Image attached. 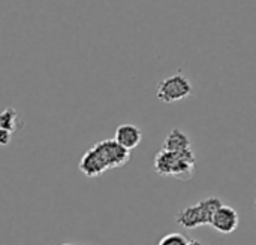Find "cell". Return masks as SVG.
Returning a JSON list of instances; mask_svg holds the SVG:
<instances>
[{
    "instance_id": "4",
    "label": "cell",
    "mask_w": 256,
    "mask_h": 245,
    "mask_svg": "<svg viewBox=\"0 0 256 245\" xmlns=\"http://www.w3.org/2000/svg\"><path fill=\"white\" fill-rule=\"evenodd\" d=\"M78 168L88 178L99 177L104 172L110 171L108 163L104 159V156H102V153H100V150L98 148L96 144L86 151V154L81 157V162H80V166Z\"/></svg>"
},
{
    "instance_id": "1",
    "label": "cell",
    "mask_w": 256,
    "mask_h": 245,
    "mask_svg": "<svg viewBox=\"0 0 256 245\" xmlns=\"http://www.w3.org/2000/svg\"><path fill=\"white\" fill-rule=\"evenodd\" d=\"M154 171L162 177H174L178 180H189L196 169V156L192 150L182 153L160 150L154 157Z\"/></svg>"
},
{
    "instance_id": "9",
    "label": "cell",
    "mask_w": 256,
    "mask_h": 245,
    "mask_svg": "<svg viewBox=\"0 0 256 245\" xmlns=\"http://www.w3.org/2000/svg\"><path fill=\"white\" fill-rule=\"evenodd\" d=\"M22 127H24V121L15 108L8 106L0 111V129H4L14 135L15 132H18Z\"/></svg>"
},
{
    "instance_id": "7",
    "label": "cell",
    "mask_w": 256,
    "mask_h": 245,
    "mask_svg": "<svg viewBox=\"0 0 256 245\" xmlns=\"http://www.w3.org/2000/svg\"><path fill=\"white\" fill-rule=\"evenodd\" d=\"M114 141L117 144H120L123 148H126L128 151H132V150H135L141 144L142 132L135 124H120L116 129Z\"/></svg>"
},
{
    "instance_id": "2",
    "label": "cell",
    "mask_w": 256,
    "mask_h": 245,
    "mask_svg": "<svg viewBox=\"0 0 256 245\" xmlns=\"http://www.w3.org/2000/svg\"><path fill=\"white\" fill-rule=\"evenodd\" d=\"M222 205L224 204L216 196L206 198V199L200 201L196 205H190V207L180 210L176 214V222H177V225H180L182 228H184L188 231L202 228V226H210L213 214Z\"/></svg>"
},
{
    "instance_id": "3",
    "label": "cell",
    "mask_w": 256,
    "mask_h": 245,
    "mask_svg": "<svg viewBox=\"0 0 256 245\" xmlns=\"http://www.w3.org/2000/svg\"><path fill=\"white\" fill-rule=\"evenodd\" d=\"M192 94H194V85L190 79L182 72L166 76L156 87V96L164 103H176Z\"/></svg>"
},
{
    "instance_id": "11",
    "label": "cell",
    "mask_w": 256,
    "mask_h": 245,
    "mask_svg": "<svg viewBox=\"0 0 256 245\" xmlns=\"http://www.w3.org/2000/svg\"><path fill=\"white\" fill-rule=\"evenodd\" d=\"M10 141H12V133L4 129H0V147H8Z\"/></svg>"
},
{
    "instance_id": "5",
    "label": "cell",
    "mask_w": 256,
    "mask_h": 245,
    "mask_svg": "<svg viewBox=\"0 0 256 245\" xmlns=\"http://www.w3.org/2000/svg\"><path fill=\"white\" fill-rule=\"evenodd\" d=\"M238 225H240L238 213L232 207H228V205H222L220 208H218L210 222V226L216 232L224 234V235H230L236 232Z\"/></svg>"
},
{
    "instance_id": "10",
    "label": "cell",
    "mask_w": 256,
    "mask_h": 245,
    "mask_svg": "<svg viewBox=\"0 0 256 245\" xmlns=\"http://www.w3.org/2000/svg\"><path fill=\"white\" fill-rule=\"evenodd\" d=\"M189 238H186L182 234H168L164 238H160L158 245H188Z\"/></svg>"
},
{
    "instance_id": "6",
    "label": "cell",
    "mask_w": 256,
    "mask_h": 245,
    "mask_svg": "<svg viewBox=\"0 0 256 245\" xmlns=\"http://www.w3.org/2000/svg\"><path fill=\"white\" fill-rule=\"evenodd\" d=\"M96 145L100 150L104 159L106 160L110 169L120 168V166L126 165L130 160V151L123 148L114 139H104V141L98 142Z\"/></svg>"
},
{
    "instance_id": "12",
    "label": "cell",
    "mask_w": 256,
    "mask_h": 245,
    "mask_svg": "<svg viewBox=\"0 0 256 245\" xmlns=\"http://www.w3.org/2000/svg\"><path fill=\"white\" fill-rule=\"evenodd\" d=\"M188 245H202V243H201V241H198V240H195V238H192V240H189Z\"/></svg>"
},
{
    "instance_id": "8",
    "label": "cell",
    "mask_w": 256,
    "mask_h": 245,
    "mask_svg": "<svg viewBox=\"0 0 256 245\" xmlns=\"http://www.w3.org/2000/svg\"><path fill=\"white\" fill-rule=\"evenodd\" d=\"M190 139L189 136L180 130V129H172L164 139L162 142V150L165 151H174V153H182V151H186V150H192L190 148Z\"/></svg>"
},
{
    "instance_id": "13",
    "label": "cell",
    "mask_w": 256,
    "mask_h": 245,
    "mask_svg": "<svg viewBox=\"0 0 256 245\" xmlns=\"http://www.w3.org/2000/svg\"><path fill=\"white\" fill-rule=\"evenodd\" d=\"M62 245H74V244H69V243H64V244H62Z\"/></svg>"
},
{
    "instance_id": "14",
    "label": "cell",
    "mask_w": 256,
    "mask_h": 245,
    "mask_svg": "<svg viewBox=\"0 0 256 245\" xmlns=\"http://www.w3.org/2000/svg\"><path fill=\"white\" fill-rule=\"evenodd\" d=\"M255 210H256V201H255Z\"/></svg>"
}]
</instances>
